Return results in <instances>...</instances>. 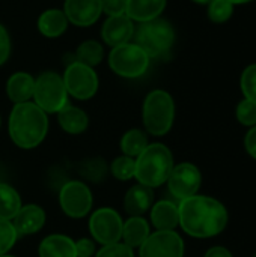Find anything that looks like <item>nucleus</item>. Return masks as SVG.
<instances>
[{
	"mask_svg": "<svg viewBox=\"0 0 256 257\" xmlns=\"http://www.w3.org/2000/svg\"><path fill=\"white\" fill-rule=\"evenodd\" d=\"M180 226L193 238H213L222 233L228 224V211L216 199L192 196L178 205Z\"/></svg>",
	"mask_w": 256,
	"mask_h": 257,
	"instance_id": "nucleus-1",
	"label": "nucleus"
},
{
	"mask_svg": "<svg viewBox=\"0 0 256 257\" xmlns=\"http://www.w3.org/2000/svg\"><path fill=\"white\" fill-rule=\"evenodd\" d=\"M11 140L21 149H33L42 143L48 131L47 113L35 102L15 104L8 123Z\"/></svg>",
	"mask_w": 256,
	"mask_h": 257,
	"instance_id": "nucleus-2",
	"label": "nucleus"
},
{
	"mask_svg": "<svg viewBox=\"0 0 256 257\" xmlns=\"http://www.w3.org/2000/svg\"><path fill=\"white\" fill-rule=\"evenodd\" d=\"M172 169L174 157L170 149L161 143H152L136 158L134 178L142 185L157 188L167 182Z\"/></svg>",
	"mask_w": 256,
	"mask_h": 257,
	"instance_id": "nucleus-3",
	"label": "nucleus"
},
{
	"mask_svg": "<svg viewBox=\"0 0 256 257\" xmlns=\"http://www.w3.org/2000/svg\"><path fill=\"white\" fill-rule=\"evenodd\" d=\"M142 119L149 134L158 137L167 134L175 119V104L172 96L164 90H152L143 102Z\"/></svg>",
	"mask_w": 256,
	"mask_h": 257,
	"instance_id": "nucleus-4",
	"label": "nucleus"
},
{
	"mask_svg": "<svg viewBox=\"0 0 256 257\" xmlns=\"http://www.w3.org/2000/svg\"><path fill=\"white\" fill-rule=\"evenodd\" d=\"M136 45L140 47L149 57L164 56L174 44V29L166 20H151L142 23L136 30Z\"/></svg>",
	"mask_w": 256,
	"mask_h": 257,
	"instance_id": "nucleus-5",
	"label": "nucleus"
},
{
	"mask_svg": "<svg viewBox=\"0 0 256 257\" xmlns=\"http://www.w3.org/2000/svg\"><path fill=\"white\" fill-rule=\"evenodd\" d=\"M35 104L45 113H59L68 104V92L63 78L51 71L42 72L35 80Z\"/></svg>",
	"mask_w": 256,
	"mask_h": 257,
	"instance_id": "nucleus-6",
	"label": "nucleus"
},
{
	"mask_svg": "<svg viewBox=\"0 0 256 257\" xmlns=\"http://www.w3.org/2000/svg\"><path fill=\"white\" fill-rule=\"evenodd\" d=\"M110 68L121 77L136 78L145 74L149 65V56L136 44H122L113 47L109 54Z\"/></svg>",
	"mask_w": 256,
	"mask_h": 257,
	"instance_id": "nucleus-7",
	"label": "nucleus"
},
{
	"mask_svg": "<svg viewBox=\"0 0 256 257\" xmlns=\"http://www.w3.org/2000/svg\"><path fill=\"white\" fill-rule=\"evenodd\" d=\"M92 193L89 187L80 181H69L59 191V205L71 218H83L92 209Z\"/></svg>",
	"mask_w": 256,
	"mask_h": 257,
	"instance_id": "nucleus-8",
	"label": "nucleus"
},
{
	"mask_svg": "<svg viewBox=\"0 0 256 257\" xmlns=\"http://www.w3.org/2000/svg\"><path fill=\"white\" fill-rule=\"evenodd\" d=\"M122 218L112 208L97 209L89 220V230L94 238L101 245H109L119 242L122 238Z\"/></svg>",
	"mask_w": 256,
	"mask_h": 257,
	"instance_id": "nucleus-9",
	"label": "nucleus"
},
{
	"mask_svg": "<svg viewBox=\"0 0 256 257\" xmlns=\"http://www.w3.org/2000/svg\"><path fill=\"white\" fill-rule=\"evenodd\" d=\"M66 92L77 99H89L98 90V77L91 66L74 62L63 75Z\"/></svg>",
	"mask_w": 256,
	"mask_h": 257,
	"instance_id": "nucleus-10",
	"label": "nucleus"
},
{
	"mask_svg": "<svg viewBox=\"0 0 256 257\" xmlns=\"http://www.w3.org/2000/svg\"><path fill=\"white\" fill-rule=\"evenodd\" d=\"M140 257H183L184 241L175 230H157L149 233L139 247Z\"/></svg>",
	"mask_w": 256,
	"mask_h": 257,
	"instance_id": "nucleus-11",
	"label": "nucleus"
},
{
	"mask_svg": "<svg viewBox=\"0 0 256 257\" xmlns=\"http://www.w3.org/2000/svg\"><path fill=\"white\" fill-rule=\"evenodd\" d=\"M201 182L202 176L199 169L195 164L181 163L178 166H174L167 179V187L170 194L181 202L195 196L201 188Z\"/></svg>",
	"mask_w": 256,
	"mask_h": 257,
	"instance_id": "nucleus-12",
	"label": "nucleus"
},
{
	"mask_svg": "<svg viewBox=\"0 0 256 257\" xmlns=\"http://www.w3.org/2000/svg\"><path fill=\"white\" fill-rule=\"evenodd\" d=\"M103 12V0H65V17L80 27L94 24Z\"/></svg>",
	"mask_w": 256,
	"mask_h": 257,
	"instance_id": "nucleus-13",
	"label": "nucleus"
},
{
	"mask_svg": "<svg viewBox=\"0 0 256 257\" xmlns=\"http://www.w3.org/2000/svg\"><path fill=\"white\" fill-rule=\"evenodd\" d=\"M12 224L18 233V236L33 235L39 232L45 224V212L38 205H24L20 208L17 215L12 218Z\"/></svg>",
	"mask_w": 256,
	"mask_h": 257,
	"instance_id": "nucleus-14",
	"label": "nucleus"
},
{
	"mask_svg": "<svg viewBox=\"0 0 256 257\" xmlns=\"http://www.w3.org/2000/svg\"><path fill=\"white\" fill-rule=\"evenodd\" d=\"M133 35H134L133 20H130L127 15L109 17V20L104 23L103 38L112 47L128 44V41L133 38Z\"/></svg>",
	"mask_w": 256,
	"mask_h": 257,
	"instance_id": "nucleus-15",
	"label": "nucleus"
},
{
	"mask_svg": "<svg viewBox=\"0 0 256 257\" xmlns=\"http://www.w3.org/2000/svg\"><path fill=\"white\" fill-rule=\"evenodd\" d=\"M154 202V193L152 188L137 184L133 185L124 199V208L125 212L131 217H142L146 211L151 209Z\"/></svg>",
	"mask_w": 256,
	"mask_h": 257,
	"instance_id": "nucleus-16",
	"label": "nucleus"
},
{
	"mask_svg": "<svg viewBox=\"0 0 256 257\" xmlns=\"http://www.w3.org/2000/svg\"><path fill=\"white\" fill-rule=\"evenodd\" d=\"M166 6V0H127L125 15L130 20L146 23L158 18Z\"/></svg>",
	"mask_w": 256,
	"mask_h": 257,
	"instance_id": "nucleus-17",
	"label": "nucleus"
},
{
	"mask_svg": "<svg viewBox=\"0 0 256 257\" xmlns=\"http://www.w3.org/2000/svg\"><path fill=\"white\" fill-rule=\"evenodd\" d=\"M39 257H77L75 242L65 235L56 233L44 238L39 244Z\"/></svg>",
	"mask_w": 256,
	"mask_h": 257,
	"instance_id": "nucleus-18",
	"label": "nucleus"
},
{
	"mask_svg": "<svg viewBox=\"0 0 256 257\" xmlns=\"http://www.w3.org/2000/svg\"><path fill=\"white\" fill-rule=\"evenodd\" d=\"M151 221L157 230H174L180 226L178 205L170 200H160L151 209Z\"/></svg>",
	"mask_w": 256,
	"mask_h": 257,
	"instance_id": "nucleus-19",
	"label": "nucleus"
},
{
	"mask_svg": "<svg viewBox=\"0 0 256 257\" xmlns=\"http://www.w3.org/2000/svg\"><path fill=\"white\" fill-rule=\"evenodd\" d=\"M33 89H35V80L32 75L26 72H17L8 80V96L12 102L21 104L27 102L33 96Z\"/></svg>",
	"mask_w": 256,
	"mask_h": 257,
	"instance_id": "nucleus-20",
	"label": "nucleus"
},
{
	"mask_svg": "<svg viewBox=\"0 0 256 257\" xmlns=\"http://www.w3.org/2000/svg\"><path fill=\"white\" fill-rule=\"evenodd\" d=\"M149 236V224L143 217H130L122 224V241L130 248H139Z\"/></svg>",
	"mask_w": 256,
	"mask_h": 257,
	"instance_id": "nucleus-21",
	"label": "nucleus"
},
{
	"mask_svg": "<svg viewBox=\"0 0 256 257\" xmlns=\"http://www.w3.org/2000/svg\"><path fill=\"white\" fill-rule=\"evenodd\" d=\"M57 120L62 130L68 134H81L83 131H86L89 125L88 114L81 108L68 104L57 113Z\"/></svg>",
	"mask_w": 256,
	"mask_h": 257,
	"instance_id": "nucleus-22",
	"label": "nucleus"
},
{
	"mask_svg": "<svg viewBox=\"0 0 256 257\" xmlns=\"http://www.w3.org/2000/svg\"><path fill=\"white\" fill-rule=\"evenodd\" d=\"M66 24L68 20L65 14L59 9H48L38 20V29L47 38L60 36L66 30Z\"/></svg>",
	"mask_w": 256,
	"mask_h": 257,
	"instance_id": "nucleus-23",
	"label": "nucleus"
},
{
	"mask_svg": "<svg viewBox=\"0 0 256 257\" xmlns=\"http://www.w3.org/2000/svg\"><path fill=\"white\" fill-rule=\"evenodd\" d=\"M21 206L23 205L18 191L9 184L0 182V220L11 221Z\"/></svg>",
	"mask_w": 256,
	"mask_h": 257,
	"instance_id": "nucleus-24",
	"label": "nucleus"
},
{
	"mask_svg": "<svg viewBox=\"0 0 256 257\" xmlns=\"http://www.w3.org/2000/svg\"><path fill=\"white\" fill-rule=\"evenodd\" d=\"M148 146V137L140 130H130L121 139V149L124 155L137 158Z\"/></svg>",
	"mask_w": 256,
	"mask_h": 257,
	"instance_id": "nucleus-25",
	"label": "nucleus"
},
{
	"mask_svg": "<svg viewBox=\"0 0 256 257\" xmlns=\"http://www.w3.org/2000/svg\"><path fill=\"white\" fill-rule=\"evenodd\" d=\"M103 54H104L103 47L98 42H95V41H86V42H83L77 48V53H75L77 62L78 63H83L86 66H91V68L95 66V65H98L101 62Z\"/></svg>",
	"mask_w": 256,
	"mask_h": 257,
	"instance_id": "nucleus-26",
	"label": "nucleus"
},
{
	"mask_svg": "<svg viewBox=\"0 0 256 257\" xmlns=\"http://www.w3.org/2000/svg\"><path fill=\"white\" fill-rule=\"evenodd\" d=\"M110 172L119 181H130L136 173V158L127 155L115 158L110 166Z\"/></svg>",
	"mask_w": 256,
	"mask_h": 257,
	"instance_id": "nucleus-27",
	"label": "nucleus"
},
{
	"mask_svg": "<svg viewBox=\"0 0 256 257\" xmlns=\"http://www.w3.org/2000/svg\"><path fill=\"white\" fill-rule=\"evenodd\" d=\"M234 5L228 0H211L208 3V17L213 23H225L231 18Z\"/></svg>",
	"mask_w": 256,
	"mask_h": 257,
	"instance_id": "nucleus-28",
	"label": "nucleus"
},
{
	"mask_svg": "<svg viewBox=\"0 0 256 257\" xmlns=\"http://www.w3.org/2000/svg\"><path fill=\"white\" fill-rule=\"evenodd\" d=\"M17 239H18V233L12 221L0 220V256L8 254V251L14 247Z\"/></svg>",
	"mask_w": 256,
	"mask_h": 257,
	"instance_id": "nucleus-29",
	"label": "nucleus"
},
{
	"mask_svg": "<svg viewBox=\"0 0 256 257\" xmlns=\"http://www.w3.org/2000/svg\"><path fill=\"white\" fill-rule=\"evenodd\" d=\"M237 119L240 123L246 126H255L256 125V102L250 99H243L237 105Z\"/></svg>",
	"mask_w": 256,
	"mask_h": 257,
	"instance_id": "nucleus-30",
	"label": "nucleus"
},
{
	"mask_svg": "<svg viewBox=\"0 0 256 257\" xmlns=\"http://www.w3.org/2000/svg\"><path fill=\"white\" fill-rule=\"evenodd\" d=\"M241 90L246 99L256 102V63L244 69L241 75Z\"/></svg>",
	"mask_w": 256,
	"mask_h": 257,
	"instance_id": "nucleus-31",
	"label": "nucleus"
},
{
	"mask_svg": "<svg viewBox=\"0 0 256 257\" xmlns=\"http://www.w3.org/2000/svg\"><path fill=\"white\" fill-rule=\"evenodd\" d=\"M95 257H134L133 248L125 245L124 242H115L109 245H103L97 253Z\"/></svg>",
	"mask_w": 256,
	"mask_h": 257,
	"instance_id": "nucleus-32",
	"label": "nucleus"
},
{
	"mask_svg": "<svg viewBox=\"0 0 256 257\" xmlns=\"http://www.w3.org/2000/svg\"><path fill=\"white\" fill-rule=\"evenodd\" d=\"M127 11V0H103V12L109 17L125 15Z\"/></svg>",
	"mask_w": 256,
	"mask_h": 257,
	"instance_id": "nucleus-33",
	"label": "nucleus"
},
{
	"mask_svg": "<svg viewBox=\"0 0 256 257\" xmlns=\"http://www.w3.org/2000/svg\"><path fill=\"white\" fill-rule=\"evenodd\" d=\"M75 253H77V257L95 256V253H97L95 242L88 238H81V239L75 241Z\"/></svg>",
	"mask_w": 256,
	"mask_h": 257,
	"instance_id": "nucleus-34",
	"label": "nucleus"
},
{
	"mask_svg": "<svg viewBox=\"0 0 256 257\" xmlns=\"http://www.w3.org/2000/svg\"><path fill=\"white\" fill-rule=\"evenodd\" d=\"M104 172H106V166H104L103 160H92L84 164L83 176H88L89 179L94 181V175H98V178H100Z\"/></svg>",
	"mask_w": 256,
	"mask_h": 257,
	"instance_id": "nucleus-35",
	"label": "nucleus"
},
{
	"mask_svg": "<svg viewBox=\"0 0 256 257\" xmlns=\"http://www.w3.org/2000/svg\"><path fill=\"white\" fill-rule=\"evenodd\" d=\"M11 53V41H9V35L5 30V27L0 24V65H3Z\"/></svg>",
	"mask_w": 256,
	"mask_h": 257,
	"instance_id": "nucleus-36",
	"label": "nucleus"
},
{
	"mask_svg": "<svg viewBox=\"0 0 256 257\" xmlns=\"http://www.w3.org/2000/svg\"><path fill=\"white\" fill-rule=\"evenodd\" d=\"M244 148L247 151V154L256 160V125L249 130V133L246 134L244 139Z\"/></svg>",
	"mask_w": 256,
	"mask_h": 257,
	"instance_id": "nucleus-37",
	"label": "nucleus"
},
{
	"mask_svg": "<svg viewBox=\"0 0 256 257\" xmlns=\"http://www.w3.org/2000/svg\"><path fill=\"white\" fill-rule=\"evenodd\" d=\"M204 257H232L231 251L225 247H213L210 248Z\"/></svg>",
	"mask_w": 256,
	"mask_h": 257,
	"instance_id": "nucleus-38",
	"label": "nucleus"
},
{
	"mask_svg": "<svg viewBox=\"0 0 256 257\" xmlns=\"http://www.w3.org/2000/svg\"><path fill=\"white\" fill-rule=\"evenodd\" d=\"M231 2L232 5H241V3H247V2H252V0H228Z\"/></svg>",
	"mask_w": 256,
	"mask_h": 257,
	"instance_id": "nucleus-39",
	"label": "nucleus"
},
{
	"mask_svg": "<svg viewBox=\"0 0 256 257\" xmlns=\"http://www.w3.org/2000/svg\"><path fill=\"white\" fill-rule=\"evenodd\" d=\"M193 2H196V3H199V5H207V3H210L211 0H193Z\"/></svg>",
	"mask_w": 256,
	"mask_h": 257,
	"instance_id": "nucleus-40",
	"label": "nucleus"
},
{
	"mask_svg": "<svg viewBox=\"0 0 256 257\" xmlns=\"http://www.w3.org/2000/svg\"><path fill=\"white\" fill-rule=\"evenodd\" d=\"M0 257H15V256H9V254H3V256H0Z\"/></svg>",
	"mask_w": 256,
	"mask_h": 257,
	"instance_id": "nucleus-41",
	"label": "nucleus"
},
{
	"mask_svg": "<svg viewBox=\"0 0 256 257\" xmlns=\"http://www.w3.org/2000/svg\"><path fill=\"white\" fill-rule=\"evenodd\" d=\"M253 257H256V254H253Z\"/></svg>",
	"mask_w": 256,
	"mask_h": 257,
	"instance_id": "nucleus-42",
	"label": "nucleus"
}]
</instances>
